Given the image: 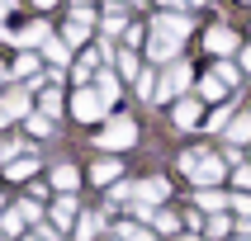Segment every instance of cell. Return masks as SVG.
<instances>
[{"instance_id": "obj_15", "label": "cell", "mask_w": 251, "mask_h": 241, "mask_svg": "<svg viewBox=\"0 0 251 241\" xmlns=\"http://www.w3.org/2000/svg\"><path fill=\"white\" fill-rule=\"evenodd\" d=\"M52 180H57V189H71V184H76V170H71V166H57Z\"/></svg>"}, {"instance_id": "obj_8", "label": "cell", "mask_w": 251, "mask_h": 241, "mask_svg": "<svg viewBox=\"0 0 251 241\" xmlns=\"http://www.w3.org/2000/svg\"><path fill=\"white\" fill-rule=\"evenodd\" d=\"M176 123H180V128H195L199 123V99H180V104H176Z\"/></svg>"}, {"instance_id": "obj_22", "label": "cell", "mask_w": 251, "mask_h": 241, "mask_svg": "<svg viewBox=\"0 0 251 241\" xmlns=\"http://www.w3.org/2000/svg\"><path fill=\"white\" fill-rule=\"evenodd\" d=\"M242 66H247V71H251V47H247V52H242Z\"/></svg>"}, {"instance_id": "obj_10", "label": "cell", "mask_w": 251, "mask_h": 241, "mask_svg": "<svg viewBox=\"0 0 251 241\" xmlns=\"http://www.w3.org/2000/svg\"><path fill=\"white\" fill-rule=\"evenodd\" d=\"M138 218H152L161 232H176V227H180V218H176V213H147V208H138Z\"/></svg>"}, {"instance_id": "obj_14", "label": "cell", "mask_w": 251, "mask_h": 241, "mask_svg": "<svg viewBox=\"0 0 251 241\" xmlns=\"http://www.w3.org/2000/svg\"><path fill=\"white\" fill-rule=\"evenodd\" d=\"M52 218H57V227H67L71 218H76V208H71V198H62V203H57V208H52Z\"/></svg>"}, {"instance_id": "obj_1", "label": "cell", "mask_w": 251, "mask_h": 241, "mask_svg": "<svg viewBox=\"0 0 251 241\" xmlns=\"http://www.w3.org/2000/svg\"><path fill=\"white\" fill-rule=\"evenodd\" d=\"M185 33H190V19H180V14H161L156 28H152V57L166 62V57L185 43Z\"/></svg>"}, {"instance_id": "obj_9", "label": "cell", "mask_w": 251, "mask_h": 241, "mask_svg": "<svg viewBox=\"0 0 251 241\" xmlns=\"http://www.w3.org/2000/svg\"><path fill=\"white\" fill-rule=\"evenodd\" d=\"M85 33H90V14H71V24H67V38H71V43H81Z\"/></svg>"}, {"instance_id": "obj_19", "label": "cell", "mask_w": 251, "mask_h": 241, "mask_svg": "<svg viewBox=\"0 0 251 241\" xmlns=\"http://www.w3.org/2000/svg\"><path fill=\"white\" fill-rule=\"evenodd\" d=\"M218 81L232 85V81H237V66H227V62H223V66H218Z\"/></svg>"}, {"instance_id": "obj_16", "label": "cell", "mask_w": 251, "mask_h": 241, "mask_svg": "<svg viewBox=\"0 0 251 241\" xmlns=\"http://www.w3.org/2000/svg\"><path fill=\"white\" fill-rule=\"evenodd\" d=\"M199 203H204V208H223L227 198H223V194H213V189H204V194H199Z\"/></svg>"}, {"instance_id": "obj_23", "label": "cell", "mask_w": 251, "mask_h": 241, "mask_svg": "<svg viewBox=\"0 0 251 241\" xmlns=\"http://www.w3.org/2000/svg\"><path fill=\"white\" fill-rule=\"evenodd\" d=\"M33 241H52V237H48V232H43V237H33Z\"/></svg>"}, {"instance_id": "obj_17", "label": "cell", "mask_w": 251, "mask_h": 241, "mask_svg": "<svg viewBox=\"0 0 251 241\" xmlns=\"http://www.w3.org/2000/svg\"><path fill=\"white\" fill-rule=\"evenodd\" d=\"M28 170H33V156H24V161H14V166H10V175H14V180H24Z\"/></svg>"}, {"instance_id": "obj_27", "label": "cell", "mask_w": 251, "mask_h": 241, "mask_svg": "<svg viewBox=\"0 0 251 241\" xmlns=\"http://www.w3.org/2000/svg\"><path fill=\"white\" fill-rule=\"evenodd\" d=\"M237 241H251V237H237Z\"/></svg>"}, {"instance_id": "obj_4", "label": "cell", "mask_w": 251, "mask_h": 241, "mask_svg": "<svg viewBox=\"0 0 251 241\" xmlns=\"http://www.w3.org/2000/svg\"><path fill=\"white\" fill-rule=\"evenodd\" d=\"M185 85H190V66L185 62H166V76H161V95H180Z\"/></svg>"}, {"instance_id": "obj_25", "label": "cell", "mask_w": 251, "mask_h": 241, "mask_svg": "<svg viewBox=\"0 0 251 241\" xmlns=\"http://www.w3.org/2000/svg\"><path fill=\"white\" fill-rule=\"evenodd\" d=\"M38 5H52V0H38Z\"/></svg>"}, {"instance_id": "obj_2", "label": "cell", "mask_w": 251, "mask_h": 241, "mask_svg": "<svg viewBox=\"0 0 251 241\" xmlns=\"http://www.w3.org/2000/svg\"><path fill=\"white\" fill-rule=\"evenodd\" d=\"M180 170H185L195 184H204V189H209L213 180H223V161L209 156V152H185V156H180Z\"/></svg>"}, {"instance_id": "obj_26", "label": "cell", "mask_w": 251, "mask_h": 241, "mask_svg": "<svg viewBox=\"0 0 251 241\" xmlns=\"http://www.w3.org/2000/svg\"><path fill=\"white\" fill-rule=\"evenodd\" d=\"M161 5H176V0H161Z\"/></svg>"}, {"instance_id": "obj_5", "label": "cell", "mask_w": 251, "mask_h": 241, "mask_svg": "<svg viewBox=\"0 0 251 241\" xmlns=\"http://www.w3.org/2000/svg\"><path fill=\"white\" fill-rule=\"evenodd\" d=\"M104 104H109L104 95H95V90H81L71 109H76V118H85V123H90V118H100V113H104Z\"/></svg>"}, {"instance_id": "obj_11", "label": "cell", "mask_w": 251, "mask_h": 241, "mask_svg": "<svg viewBox=\"0 0 251 241\" xmlns=\"http://www.w3.org/2000/svg\"><path fill=\"white\" fill-rule=\"evenodd\" d=\"M227 137H232V142H251V113H247V118H232V123H227Z\"/></svg>"}, {"instance_id": "obj_18", "label": "cell", "mask_w": 251, "mask_h": 241, "mask_svg": "<svg viewBox=\"0 0 251 241\" xmlns=\"http://www.w3.org/2000/svg\"><path fill=\"white\" fill-rule=\"evenodd\" d=\"M232 208L242 213V222H251V198H247V194H242V198H232Z\"/></svg>"}, {"instance_id": "obj_12", "label": "cell", "mask_w": 251, "mask_h": 241, "mask_svg": "<svg viewBox=\"0 0 251 241\" xmlns=\"http://www.w3.org/2000/svg\"><path fill=\"white\" fill-rule=\"evenodd\" d=\"M114 175H119V161H100L95 166V184H114Z\"/></svg>"}, {"instance_id": "obj_21", "label": "cell", "mask_w": 251, "mask_h": 241, "mask_svg": "<svg viewBox=\"0 0 251 241\" xmlns=\"http://www.w3.org/2000/svg\"><path fill=\"white\" fill-rule=\"evenodd\" d=\"M237 184H242V189H251V166H237Z\"/></svg>"}, {"instance_id": "obj_6", "label": "cell", "mask_w": 251, "mask_h": 241, "mask_svg": "<svg viewBox=\"0 0 251 241\" xmlns=\"http://www.w3.org/2000/svg\"><path fill=\"white\" fill-rule=\"evenodd\" d=\"M133 194H138L142 203H156V198H166V194H171V184H166V180H142Z\"/></svg>"}, {"instance_id": "obj_20", "label": "cell", "mask_w": 251, "mask_h": 241, "mask_svg": "<svg viewBox=\"0 0 251 241\" xmlns=\"http://www.w3.org/2000/svg\"><path fill=\"white\" fill-rule=\"evenodd\" d=\"M124 237H128V241H152L147 232H142V227H124Z\"/></svg>"}, {"instance_id": "obj_13", "label": "cell", "mask_w": 251, "mask_h": 241, "mask_svg": "<svg viewBox=\"0 0 251 241\" xmlns=\"http://www.w3.org/2000/svg\"><path fill=\"white\" fill-rule=\"evenodd\" d=\"M199 95H204V99H218V95H223V81H218V76H204Z\"/></svg>"}, {"instance_id": "obj_24", "label": "cell", "mask_w": 251, "mask_h": 241, "mask_svg": "<svg viewBox=\"0 0 251 241\" xmlns=\"http://www.w3.org/2000/svg\"><path fill=\"white\" fill-rule=\"evenodd\" d=\"M190 5H204V0H190Z\"/></svg>"}, {"instance_id": "obj_3", "label": "cell", "mask_w": 251, "mask_h": 241, "mask_svg": "<svg viewBox=\"0 0 251 241\" xmlns=\"http://www.w3.org/2000/svg\"><path fill=\"white\" fill-rule=\"evenodd\" d=\"M95 142H100V147H109V152H114V147H133V142H138V123H133V118H114Z\"/></svg>"}, {"instance_id": "obj_7", "label": "cell", "mask_w": 251, "mask_h": 241, "mask_svg": "<svg viewBox=\"0 0 251 241\" xmlns=\"http://www.w3.org/2000/svg\"><path fill=\"white\" fill-rule=\"evenodd\" d=\"M209 52H232V47H237V38H232V28H209Z\"/></svg>"}, {"instance_id": "obj_28", "label": "cell", "mask_w": 251, "mask_h": 241, "mask_svg": "<svg viewBox=\"0 0 251 241\" xmlns=\"http://www.w3.org/2000/svg\"><path fill=\"white\" fill-rule=\"evenodd\" d=\"M133 5H138V0H133Z\"/></svg>"}]
</instances>
